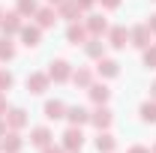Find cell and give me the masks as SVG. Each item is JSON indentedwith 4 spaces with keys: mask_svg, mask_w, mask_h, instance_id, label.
Returning a JSON list of instances; mask_svg holds the SVG:
<instances>
[{
    "mask_svg": "<svg viewBox=\"0 0 156 153\" xmlns=\"http://www.w3.org/2000/svg\"><path fill=\"white\" fill-rule=\"evenodd\" d=\"M6 135V120H0V138Z\"/></svg>",
    "mask_w": 156,
    "mask_h": 153,
    "instance_id": "34",
    "label": "cell"
},
{
    "mask_svg": "<svg viewBox=\"0 0 156 153\" xmlns=\"http://www.w3.org/2000/svg\"><path fill=\"white\" fill-rule=\"evenodd\" d=\"M30 144L39 147V150L48 147V144H51V129H48V126H36V129H30Z\"/></svg>",
    "mask_w": 156,
    "mask_h": 153,
    "instance_id": "9",
    "label": "cell"
},
{
    "mask_svg": "<svg viewBox=\"0 0 156 153\" xmlns=\"http://www.w3.org/2000/svg\"><path fill=\"white\" fill-rule=\"evenodd\" d=\"M81 12H84V9L78 6L75 0H63V3H57V15H60V18H66V21H78V18H81Z\"/></svg>",
    "mask_w": 156,
    "mask_h": 153,
    "instance_id": "5",
    "label": "cell"
},
{
    "mask_svg": "<svg viewBox=\"0 0 156 153\" xmlns=\"http://www.w3.org/2000/svg\"><path fill=\"white\" fill-rule=\"evenodd\" d=\"M150 36H153V33H150L147 24H138V27L129 30V42H132L135 48H147V45H150Z\"/></svg>",
    "mask_w": 156,
    "mask_h": 153,
    "instance_id": "4",
    "label": "cell"
},
{
    "mask_svg": "<svg viewBox=\"0 0 156 153\" xmlns=\"http://www.w3.org/2000/svg\"><path fill=\"white\" fill-rule=\"evenodd\" d=\"M96 72H99L102 78H117L120 66H117V60H111V57H99V63H96Z\"/></svg>",
    "mask_w": 156,
    "mask_h": 153,
    "instance_id": "11",
    "label": "cell"
},
{
    "mask_svg": "<svg viewBox=\"0 0 156 153\" xmlns=\"http://www.w3.org/2000/svg\"><path fill=\"white\" fill-rule=\"evenodd\" d=\"M21 141L18 138V132H9V135H3V141H0V147H3V153H18L21 150Z\"/></svg>",
    "mask_w": 156,
    "mask_h": 153,
    "instance_id": "17",
    "label": "cell"
},
{
    "mask_svg": "<svg viewBox=\"0 0 156 153\" xmlns=\"http://www.w3.org/2000/svg\"><path fill=\"white\" fill-rule=\"evenodd\" d=\"M6 126H9L12 132H18L21 126H27V114H24L21 108H12V111L6 114Z\"/></svg>",
    "mask_w": 156,
    "mask_h": 153,
    "instance_id": "14",
    "label": "cell"
},
{
    "mask_svg": "<svg viewBox=\"0 0 156 153\" xmlns=\"http://www.w3.org/2000/svg\"><path fill=\"white\" fill-rule=\"evenodd\" d=\"M150 153H156V144H153V150H150Z\"/></svg>",
    "mask_w": 156,
    "mask_h": 153,
    "instance_id": "37",
    "label": "cell"
},
{
    "mask_svg": "<svg viewBox=\"0 0 156 153\" xmlns=\"http://www.w3.org/2000/svg\"><path fill=\"white\" fill-rule=\"evenodd\" d=\"M42 153H63V147H54V144H48V147H42Z\"/></svg>",
    "mask_w": 156,
    "mask_h": 153,
    "instance_id": "29",
    "label": "cell"
},
{
    "mask_svg": "<svg viewBox=\"0 0 156 153\" xmlns=\"http://www.w3.org/2000/svg\"><path fill=\"white\" fill-rule=\"evenodd\" d=\"M48 72H33V75H27V90L30 93H45L48 90Z\"/></svg>",
    "mask_w": 156,
    "mask_h": 153,
    "instance_id": "6",
    "label": "cell"
},
{
    "mask_svg": "<svg viewBox=\"0 0 156 153\" xmlns=\"http://www.w3.org/2000/svg\"><path fill=\"white\" fill-rule=\"evenodd\" d=\"M72 84H75V87H90V84H93V72L84 69V66L75 69V72H72Z\"/></svg>",
    "mask_w": 156,
    "mask_h": 153,
    "instance_id": "22",
    "label": "cell"
},
{
    "mask_svg": "<svg viewBox=\"0 0 156 153\" xmlns=\"http://www.w3.org/2000/svg\"><path fill=\"white\" fill-rule=\"evenodd\" d=\"M48 78H51V81H69V78H72L69 63H66V60H51V63H48Z\"/></svg>",
    "mask_w": 156,
    "mask_h": 153,
    "instance_id": "2",
    "label": "cell"
},
{
    "mask_svg": "<svg viewBox=\"0 0 156 153\" xmlns=\"http://www.w3.org/2000/svg\"><path fill=\"white\" fill-rule=\"evenodd\" d=\"M87 90H90V99H93L96 105H105V102H108V96H111V90H108L105 84H90Z\"/></svg>",
    "mask_w": 156,
    "mask_h": 153,
    "instance_id": "18",
    "label": "cell"
},
{
    "mask_svg": "<svg viewBox=\"0 0 156 153\" xmlns=\"http://www.w3.org/2000/svg\"><path fill=\"white\" fill-rule=\"evenodd\" d=\"M111 120H114V114H111V111H108V108H105V105H99L96 111H93V114H90V123H93V126H96L99 132H102V129H108V126H111Z\"/></svg>",
    "mask_w": 156,
    "mask_h": 153,
    "instance_id": "7",
    "label": "cell"
},
{
    "mask_svg": "<svg viewBox=\"0 0 156 153\" xmlns=\"http://www.w3.org/2000/svg\"><path fill=\"white\" fill-rule=\"evenodd\" d=\"M15 57V45L9 36H0V60H12Z\"/></svg>",
    "mask_w": 156,
    "mask_h": 153,
    "instance_id": "24",
    "label": "cell"
},
{
    "mask_svg": "<svg viewBox=\"0 0 156 153\" xmlns=\"http://www.w3.org/2000/svg\"><path fill=\"white\" fill-rule=\"evenodd\" d=\"M147 27H150V33H156V12L150 15V21H147Z\"/></svg>",
    "mask_w": 156,
    "mask_h": 153,
    "instance_id": "32",
    "label": "cell"
},
{
    "mask_svg": "<svg viewBox=\"0 0 156 153\" xmlns=\"http://www.w3.org/2000/svg\"><path fill=\"white\" fill-rule=\"evenodd\" d=\"M78 6H81V9H90V6H93V3H96V0H75Z\"/></svg>",
    "mask_w": 156,
    "mask_h": 153,
    "instance_id": "31",
    "label": "cell"
},
{
    "mask_svg": "<svg viewBox=\"0 0 156 153\" xmlns=\"http://www.w3.org/2000/svg\"><path fill=\"white\" fill-rule=\"evenodd\" d=\"M114 147H117L114 135L111 132H99V138H96V150L99 153H114Z\"/></svg>",
    "mask_w": 156,
    "mask_h": 153,
    "instance_id": "20",
    "label": "cell"
},
{
    "mask_svg": "<svg viewBox=\"0 0 156 153\" xmlns=\"http://www.w3.org/2000/svg\"><path fill=\"white\" fill-rule=\"evenodd\" d=\"M66 39H69V42H84V39H87V27H84V24H78V21H72V24H69V30H66Z\"/></svg>",
    "mask_w": 156,
    "mask_h": 153,
    "instance_id": "19",
    "label": "cell"
},
{
    "mask_svg": "<svg viewBox=\"0 0 156 153\" xmlns=\"http://www.w3.org/2000/svg\"><path fill=\"white\" fill-rule=\"evenodd\" d=\"M96 3H102L105 9H117V6H120V0H96Z\"/></svg>",
    "mask_w": 156,
    "mask_h": 153,
    "instance_id": "28",
    "label": "cell"
},
{
    "mask_svg": "<svg viewBox=\"0 0 156 153\" xmlns=\"http://www.w3.org/2000/svg\"><path fill=\"white\" fill-rule=\"evenodd\" d=\"M72 153H78V150H72Z\"/></svg>",
    "mask_w": 156,
    "mask_h": 153,
    "instance_id": "39",
    "label": "cell"
},
{
    "mask_svg": "<svg viewBox=\"0 0 156 153\" xmlns=\"http://www.w3.org/2000/svg\"><path fill=\"white\" fill-rule=\"evenodd\" d=\"M0 33L3 36H12V33H21V15L18 12H3V18H0Z\"/></svg>",
    "mask_w": 156,
    "mask_h": 153,
    "instance_id": "3",
    "label": "cell"
},
{
    "mask_svg": "<svg viewBox=\"0 0 156 153\" xmlns=\"http://www.w3.org/2000/svg\"><path fill=\"white\" fill-rule=\"evenodd\" d=\"M84 51H87V57H102V54H105V45H102V42H99V36H90L87 39V42H84Z\"/></svg>",
    "mask_w": 156,
    "mask_h": 153,
    "instance_id": "21",
    "label": "cell"
},
{
    "mask_svg": "<svg viewBox=\"0 0 156 153\" xmlns=\"http://www.w3.org/2000/svg\"><path fill=\"white\" fill-rule=\"evenodd\" d=\"M33 18H36V27H51L60 15H57V9H54V6H42V9H36V15H33Z\"/></svg>",
    "mask_w": 156,
    "mask_h": 153,
    "instance_id": "8",
    "label": "cell"
},
{
    "mask_svg": "<svg viewBox=\"0 0 156 153\" xmlns=\"http://www.w3.org/2000/svg\"><path fill=\"white\" fill-rule=\"evenodd\" d=\"M129 153H150V150H147L144 144H135V147H129Z\"/></svg>",
    "mask_w": 156,
    "mask_h": 153,
    "instance_id": "30",
    "label": "cell"
},
{
    "mask_svg": "<svg viewBox=\"0 0 156 153\" xmlns=\"http://www.w3.org/2000/svg\"><path fill=\"white\" fill-rule=\"evenodd\" d=\"M0 114H6V96L0 93Z\"/></svg>",
    "mask_w": 156,
    "mask_h": 153,
    "instance_id": "33",
    "label": "cell"
},
{
    "mask_svg": "<svg viewBox=\"0 0 156 153\" xmlns=\"http://www.w3.org/2000/svg\"><path fill=\"white\" fill-rule=\"evenodd\" d=\"M36 9H39L36 0H18V6H15L18 15H36Z\"/></svg>",
    "mask_w": 156,
    "mask_h": 153,
    "instance_id": "25",
    "label": "cell"
},
{
    "mask_svg": "<svg viewBox=\"0 0 156 153\" xmlns=\"http://www.w3.org/2000/svg\"><path fill=\"white\" fill-rule=\"evenodd\" d=\"M12 81H15V78H12V72H6V69H0V93H6V90L12 87Z\"/></svg>",
    "mask_w": 156,
    "mask_h": 153,
    "instance_id": "27",
    "label": "cell"
},
{
    "mask_svg": "<svg viewBox=\"0 0 156 153\" xmlns=\"http://www.w3.org/2000/svg\"><path fill=\"white\" fill-rule=\"evenodd\" d=\"M66 120L72 126H84V123H90V111L81 105H72V108H66Z\"/></svg>",
    "mask_w": 156,
    "mask_h": 153,
    "instance_id": "10",
    "label": "cell"
},
{
    "mask_svg": "<svg viewBox=\"0 0 156 153\" xmlns=\"http://www.w3.org/2000/svg\"><path fill=\"white\" fill-rule=\"evenodd\" d=\"M81 144H84V132H81V126H69L66 132H63V141H60V147L63 150H81Z\"/></svg>",
    "mask_w": 156,
    "mask_h": 153,
    "instance_id": "1",
    "label": "cell"
},
{
    "mask_svg": "<svg viewBox=\"0 0 156 153\" xmlns=\"http://www.w3.org/2000/svg\"><path fill=\"white\" fill-rule=\"evenodd\" d=\"M45 117H48V120H60V117H66V105H63L60 99L45 102Z\"/></svg>",
    "mask_w": 156,
    "mask_h": 153,
    "instance_id": "16",
    "label": "cell"
},
{
    "mask_svg": "<svg viewBox=\"0 0 156 153\" xmlns=\"http://www.w3.org/2000/svg\"><path fill=\"white\" fill-rule=\"evenodd\" d=\"M0 18H3V9H0Z\"/></svg>",
    "mask_w": 156,
    "mask_h": 153,
    "instance_id": "38",
    "label": "cell"
},
{
    "mask_svg": "<svg viewBox=\"0 0 156 153\" xmlns=\"http://www.w3.org/2000/svg\"><path fill=\"white\" fill-rule=\"evenodd\" d=\"M150 93H153V99H156V81H153V87H150Z\"/></svg>",
    "mask_w": 156,
    "mask_h": 153,
    "instance_id": "35",
    "label": "cell"
},
{
    "mask_svg": "<svg viewBox=\"0 0 156 153\" xmlns=\"http://www.w3.org/2000/svg\"><path fill=\"white\" fill-rule=\"evenodd\" d=\"M21 39L27 48H36L39 39H42V27H21Z\"/></svg>",
    "mask_w": 156,
    "mask_h": 153,
    "instance_id": "15",
    "label": "cell"
},
{
    "mask_svg": "<svg viewBox=\"0 0 156 153\" xmlns=\"http://www.w3.org/2000/svg\"><path fill=\"white\" fill-rule=\"evenodd\" d=\"M84 27H87V33H90V36H102V33H108V21L102 18V15H90Z\"/></svg>",
    "mask_w": 156,
    "mask_h": 153,
    "instance_id": "12",
    "label": "cell"
},
{
    "mask_svg": "<svg viewBox=\"0 0 156 153\" xmlns=\"http://www.w3.org/2000/svg\"><path fill=\"white\" fill-rule=\"evenodd\" d=\"M141 120L144 123H156V99H147L141 105Z\"/></svg>",
    "mask_w": 156,
    "mask_h": 153,
    "instance_id": "23",
    "label": "cell"
},
{
    "mask_svg": "<svg viewBox=\"0 0 156 153\" xmlns=\"http://www.w3.org/2000/svg\"><path fill=\"white\" fill-rule=\"evenodd\" d=\"M48 3H51V6H57V3H63V0H48Z\"/></svg>",
    "mask_w": 156,
    "mask_h": 153,
    "instance_id": "36",
    "label": "cell"
},
{
    "mask_svg": "<svg viewBox=\"0 0 156 153\" xmlns=\"http://www.w3.org/2000/svg\"><path fill=\"white\" fill-rule=\"evenodd\" d=\"M108 42H111L114 48H126V42H129V30H126V27H111V30H108Z\"/></svg>",
    "mask_w": 156,
    "mask_h": 153,
    "instance_id": "13",
    "label": "cell"
},
{
    "mask_svg": "<svg viewBox=\"0 0 156 153\" xmlns=\"http://www.w3.org/2000/svg\"><path fill=\"white\" fill-rule=\"evenodd\" d=\"M144 66L147 69H156V45H147L144 48Z\"/></svg>",
    "mask_w": 156,
    "mask_h": 153,
    "instance_id": "26",
    "label": "cell"
}]
</instances>
